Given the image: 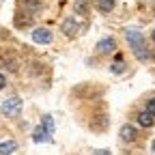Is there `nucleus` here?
<instances>
[{"mask_svg":"<svg viewBox=\"0 0 155 155\" xmlns=\"http://www.w3.org/2000/svg\"><path fill=\"white\" fill-rule=\"evenodd\" d=\"M125 37H127V41H129V45H131L136 58H140V61H149L151 54H149V50H147V45H144V37H142V32H140L138 28H127Z\"/></svg>","mask_w":155,"mask_h":155,"instance_id":"f257e3e1","label":"nucleus"},{"mask_svg":"<svg viewBox=\"0 0 155 155\" xmlns=\"http://www.w3.org/2000/svg\"><path fill=\"white\" fill-rule=\"evenodd\" d=\"M147 112H151V114L155 116V99H149V101H147Z\"/></svg>","mask_w":155,"mask_h":155,"instance_id":"2eb2a0df","label":"nucleus"},{"mask_svg":"<svg viewBox=\"0 0 155 155\" xmlns=\"http://www.w3.org/2000/svg\"><path fill=\"white\" fill-rule=\"evenodd\" d=\"M121 138L125 142H134L136 138H138V129H136L134 125H123L121 127Z\"/></svg>","mask_w":155,"mask_h":155,"instance_id":"39448f33","label":"nucleus"},{"mask_svg":"<svg viewBox=\"0 0 155 155\" xmlns=\"http://www.w3.org/2000/svg\"><path fill=\"white\" fill-rule=\"evenodd\" d=\"M15 149H17V144H15L13 140L0 142V155H11V153H15Z\"/></svg>","mask_w":155,"mask_h":155,"instance_id":"9d476101","label":"nucleus"},{"mask_svg":"<svg viewBox=\"0 0 155 155\" xmlns=\"http://www.w3.org/2000/svg\"><path fill=\"white\" fill-rule=\"evenodd\" d=\"M41 125L45 127V131H48L50 136L54 134V127H56V125H54V119H52V116H50V114H45V116H43V119H41Z\"/></svg>","mask_w":155,"mask_h":155,"instance_id":"4468645a","label":"nucleus"},{"mask_svg":"<svg viewBox=\"0 0 155 155\" xmlns=\"http://www.w3.org/2000/svg\"><path fill=\"white\" fill-rule=\"evenodd\" d=\"M125 71V61H123V54H116L114 63H112V73H123Z\"/></svg>","mask_w":155,"mask_h":155,"instance_id":"9b49d317","label":"nucleus"},{"mask_svg":"<svg viewBox=\"0 0 155 155\" xmlns=\"http://www.w3.org/2000/svg\"><path fill=\"white\" fill-rule=\"evenodd\" d=\"M114 50H116V41L112 37H106V39H101V41L97 43V52H101V54H110Z\"/></svg>","mask_w":155,"mask_h":155,"instance_id":"20e7f679","label":"nucleus"},{"mask_svg":"<svg viewBox=\"0 0 155 155\" xmlns=\"http://www.w3.org/2000/svg\"><path fill=\"white\" fill-rule=\"evenodd\" d=\"M63 32H65L67 37H75V32H78V24L73 22V19H65V22H63Z\"/></svg>","mask_w":155,"mask_h":155,"instance_id":"1a4fd4ad","label":"nucleus"},{"mask_svg":"<svg viewBox=\"0 0 155 155\" xmlns=\"http://www.w3.org/2000/svg\"><path fill=\"white\" fill-rule=\"evenodd\" d=\"M22 11L26 13H39L41 11V0H22Z\"/></svg>","mask_w":155,"mask_h":155,"instance_id":"423d86ee","label":"nucleus"},{"mask_svg":"<svg viewBox=\"0 0 155 155\" xmlns=\"http://www.w3.org/2000/svg\"><path fill=\"white\" fill-rule=\"evenodd\" d=\"M15 24H17V26H28V24H30V13L19 11V13L15 15Z\"/></svg>","mask_w":155,"mask_h":155,"instance_id":"f8f14e48","label":"nucleus"},{"mask_svg":"<svg viewBox=\"0 0 155 155\" xmlns=\"http://www.w3.org/2000/svg\"><path fill=\"white\" fill-rule=\"evenodd\" d=\"M32 140H35V142H50V140H52V136H50V134L45 131V127L41 125V127H37V129H35Z\"/></svg>","mask_w":155,"mask_h":155,"instance_id":"0eeeda50","label":"nucleus"},{"mask_svg":"<svg viewBox=\"0 0 155 155\" xmlns=\"http://www.w3.org/2000/svg\"><path fill=\"white\" fill-rule=\"evenodd\" d=\"M95 155H110L108 151H95Z\"/></svg>","mask_w":155,"mask_h":155,"instance_id":"a211bd4d","label":"nucleus"},{"mask_svg":"<svg viewBox=\"0 0 155 155\" xmlns=\"http://www.w3.org/2000/svg\"><path fill=\"white\" fill-rule=\"evenodd\" d=\"M114 5H116V0H97V7H99V11H104V13L112 11Z\"/></svg>","mask_w":155,"mask_h":155,"instance_id":"ddd939ff","label":"nucleus"},{"mask_svg":"<svg viewBox=\"0 0 155 155\" xmlns=\"http://www.w3.org/2000/svg\"><path fill=\"white\" fill-rule=\"evenodd\" d=\"M153 123H155V116H153L151 112L144 110V112L138 114V125H140V127H151Z\"/></svg>","mask_w":155,"mask_h":155,"instance_id":"6e6552de","label":"nucleus"},{"mask_svg":"<svg viewBox=\"0 0 155 155\" xmlns=\"http://www.w3.org/2000/svg\"><path fill=\"white\" fill-rule=\"evenodd\" d=\"M0 110H2L5 116H15L22 110V99H19V97H9V99L0 106Z\"/></svg>","mask_w":155,"mask_h":155,"instance_id":"f03ea898","label":"nucleus"},{"mask_svg":"<svg viewBox=\"0 0 155 155\" xmlns=\"http://www.w3.org/2000/svg\"><path fill=\"white\" fill-rule=\"evenodd\" d=\"M5 86H7V78H5L2 73H0V91H2Z\"/></svg>","mask_w":155,"mask_h":155,"instance_id":"f3484780","label":"nucleus"},{"mask_svg":"<svg viewBox=\"0 0 155 155\" xmlns=\"http://www.w3.org/2000/svg\"><path fill=\"white\" fill-rule=\"evenodd\" d=\"M75 11L80 13V15H84V13H86V5H84V2H78V5H75Z\"/></svg>","mask_w":155,"mask_h":155,"instance_id":"dca6fc26","label":"nucleus"},{"mask_svg":"<svg viewBox=\"0 0 155 155\" xmlns=\"http://www.w3.org/2000/svg\"><path fill=\"white\" fill-rule=\"evenodd\" d=\"M32 41L39 43V45L52 43V32H50V28H37V30H32Z\"/></svg>","mask_w":155,"mask_h":155,"instance_id":"7ed1b4c3","label":"nucleus"},{"mask_svg":"<svg viewBox=\"0 0 155 155\" xmlns=\"http://www.w3.org/2000/svg\"><path fill=\"white\" fill-rule=\"evenodd\" d=\"M151 147H153V151H155V140H153V144H151Z\"/></svg>","mask_w":155,"mask_h":155,"instance_id":"aec40b11","label":"nucleus"},{"mask_svg":"<svg viewBox=\"0 0 155 155\" xmlns=\"http://www.w3.org/2000/svg\"><path fill=\"white\" fill-rule=\"evenodd\" d=\"M151 39H153V41H155V30H153V32H151Z\"/></svg>","mask_w":155,"mask_h":155,"instance_id":"6ab92c4d","label":"nucleus"}]
</instances>
